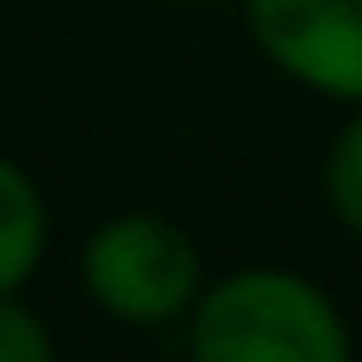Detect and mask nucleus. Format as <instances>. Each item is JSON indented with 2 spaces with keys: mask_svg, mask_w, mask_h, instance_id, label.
<instances>
[{
  "mask_svg": "<svg viewBox=\"0 0 362 362\" xmlns=\"http://www.w3.org/2000/svg\"><path fill=\"white\" fill-rule=\"evenodd\" d=\"M199 362H350V320L314 278L290 266H235L199 284L187 308Z\"/></svg>",
  "mask_w": 362,
  "mask_h": 362,
  "instance_id": "f257e3e1",
  "label": "nucleus"
},
{
  "mask_svg": "<svg viewBox=\"0 0 362 362\" xmlns=\"http://www.w3.org/2000/svg\"><path fill=\"white\" fill-rule=\"evenodd\" d=\"M78 284L115 326H175L206 284V259L181 223L157 211H115L78 247Z\"/></svg>",
  "mask_w": 362,
  "mask_h": 362,
  "instance_id": "f03ea898",
  "label": "nucleus"
},
{
  "mask_svg": "<svg viewBox=\"0 0 362 362\" xmlns=\"http://www.w3.org/2000/svg\"><path fill=\"white\" fill-rule=\"evenodd\" d=\"M247 37L290 85L362 103V0H242Z\"/></svg>",
  "mask_w": 362,
  "mask_h": 362,
  "instance_id": "7ed1b4c3",
  "label": "nucleus"
},
{
  "mask_svg": "<svg viewBox=\"0 0 362 362\" xmlns=\"http://www.w3.org/2000/svg\"><path fill=\"white\" fill-rule=\"evenodd\" d=\"M49 254V206L18 157L0 151V290H25Z\"/></svg>",
  "mask_w": 362,
  "mask_h": 362,
  "instance_id": "20e7f679",
  "label": "nucleus"
},
{
  "mask_svg": "<svg viewBox=\"0 0 362 362\" xmlns=\"http://www.w3.org/2000/svg\"><path fill=\"white\" fill-rule=\"evenodd\" d=\"M320 187H326V211H332V223L362 242V103L350 109V121L332 133V145H326Z\"/></svg>",
  "mask_w": 362,
  "mask_h": 362,
  "instance_id": "39448f33",
  "label": "nucleus"
},
{
  "mask_svg": "<svg viewBox=\"0 0 362 362\" xmlns=\"http://www.w3.org/2000/svg\"><path fill=\"white\" fill-rule=\"evenodd\" d=\"M0 362H54V332L25 290H0Z\"/></svg>",
  "mask_w": 362,
  "mask_h": 362,
  "instance_id": "423d86ee",
  "label": "nucleus"
},
{
  "mask_svg": "<svg viewBox=\"0 0 362 362\" xmlns=\"http://www.w3.org/2000/svg\"><path fill=\"white\" fill-rule=\"evenodd\" d=\"M181 6H218V0H181Z\"/></svg>",
  "mask_w": 362,
  "mask_h": 362,
  "instance_id": "0eeeda50",
  "label": "nucleus"
}]
</instances>
